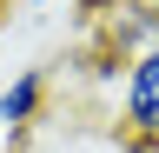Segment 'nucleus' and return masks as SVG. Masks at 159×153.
<instances>
[{"label":"nucleus","mask_w":159,"mask_h":153,"mask_svg":"<svg viewBox=\"0 0 159 153\" xmlns=\"http://www.w3.org/2000/svg\"><path fill=\"white\" fill-rule=\"evenodd\" d=\"M119 120L133 140L159 146V47L133 53L126 60V87H119Z\"/></svg>","instance_id":"obj_1"},{"label":"nucleus","mask_w":159,"mask_h":153,"mask_svg":"<svg viewBox=\"0 0 159 153\" xmlns=\"http://www.w3.org/2000/svg\"><path fill=\"white\" fill-rule=\"evenodd\" d=\"M47 107V67H20L7 87H0V127L7 133H27Z\"/></svg>","instance_id":"obj_2"},{"label":"nucleus","mask_w":159,"mask_h":153,"mask_svg":"<svg viewBox=\"0 0 159 153\" xmlns=\"http://www.w3.org/2000/svg\"><path fill=\"white\" fill-rule=\"evenodd\" d=\"M27 7H53V0H27Z\"/></svg>","instance_id":"obj_3"}]
</instances>
